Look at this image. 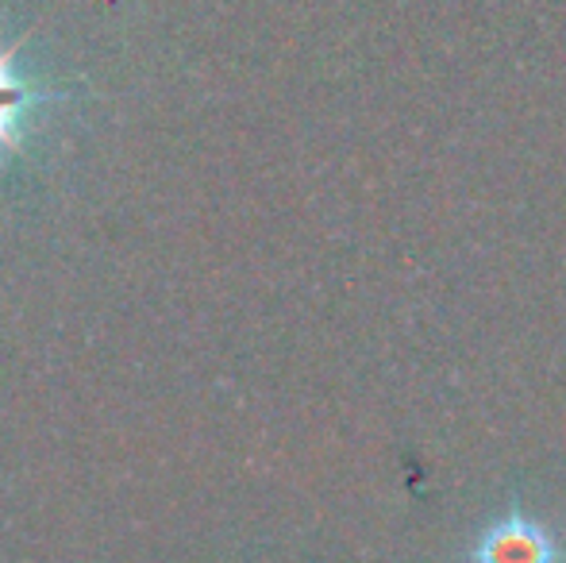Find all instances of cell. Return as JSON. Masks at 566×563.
<instances>
[{"instance_id": "7a4b0ae2", "label": "cell", "mask_w": 566, "mask_h": 563, "mask_svg": "<svg viewBox=\"0 0 566 563\" xmlns=\"http://www.w3.org/2000/svg\"><path fill=\"white\" fill-rule=\"evenodd\" d=\"M23 46V39H15L12 46L0 51V150H23V136H20V124L31 108L39 105H51V101H62L66 93L51 90V85H35V82H23L20 74L12 70L15 51Z\"/></svg>"}, {"instance_id": "6da1fadb", "label": "cell", "mask_w": 566, "mask_h": 563, "mask_svg": "<svg viewBox=\"0 0 566 563\" xmlns=\"http://www.w3.org/2000/svg\"><path fill=\"white\" fill-rule=\"evenodd\" d=\"M474 563H559V544L539 521L524 518V513H509V518L493 521L482 536H478Z\"/></svg>"}]
</instances>
